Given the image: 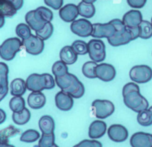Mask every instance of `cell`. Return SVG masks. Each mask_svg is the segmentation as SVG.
<instances>
[{
    "label": "cell",
    "instance_id": "e0dca14e",
    "mask_svg": "<svg viewBox=\"0 0 152 147\" xmlns=\"http://www.w3.org/2000/svg\"><path fill=\"white\" fill-rule=\"evenodd\" d=\"M78 9L77 6L74 4H68L62 7L59 11L61 18L66 23L73 22L78 17Z\"/></svg>",
    "mask_w": 152,
    "mask_h": 147
},
{
    "label": "cell",
    "instance_id": "d6a6232c",
    "mask_svg": "<svg viewBox=\"0 0 152 147\" xmlns=\"http://www.w3.org/2000/svg\"><path fill=\"white\" fill-rule=\"evenodd\" d=\"M97 66L96 62L94 61H88L84 63L82 67V72L83 75L88 78H97L95 69Z\"/></svg>",
    "mask_w": 152,
    "mask_h": 147
},
{
    "label": "cell",
    "instance_id": "f907efd6",
    "mask_svg": "<svg viewBox=\"0 0 152 147\" xmlns=\"http://www.w3.org/2000/svg\"><path fill=\"white\" fill-rule=\"evenodd\" d=\"M51 147H59L58 145H56L55 143L52 146H51Z\"/></svg>",
    "mask_w": 152,
    "mask_h": 147
},
{
    "label": "cell",
    "instance_id": "ac0fdd59",
    "mask_svg": "<svg viewBox=\"0 0 152 147\" xmlns=\"http://www.w3.org/2000/svg\"><path fill=\"white\" fill-rule=\"evenodd\" d=\"M8 67L4 62L0 63V101L6 96L8 91Z\"/></svg>",
    "mask_w": 152,
    "mask_h": 147
},
{
    "label": "cell",
    "instance_id": "9a60e30c",
    "mask_svg": "<svg viewBox=\"0 0 152 147\" xmlns=\"http://www.w3.org/2000/svg\"><path fill=\"white\" fill-rule=\"evenodd\" d=\"M122 21L126 27L131 28H136L139 27L142 22V16L140 11L131 9L124 15Z\"/></svg>",
    "mask_w": 152,
    "mask_h": 147
},
{
    "label": "cell",
    "instance_id": "8d00e7d4",
    "mask_svg": "<svg viewBox=\"0 0 152 147\" xmlns=\"http://www.w3.org/2000/svg\"><path fill=\"white\" fill-rule=\"evenodd\" d=\"M53 31V26L50 22H49L45 25L42 30L36 31V34L43 40H46L51 37Z\"/></svg>",
    "mask_w": 152,
    "mask_h": 147
},
{
    "label": "cell",
    "instance_id": "603a6c76",
    "mask_svg": "<svg viewBox=\"0 0 152 147\" xmlns=\"http://www.w3.org/2000/svg\"><path fill=\"white\" fill-rule=\"evenodd\" d=\"M34 17L39 22L46 24L52 20L53 12L49 8L42 6L34 10Z\"/></svg>",
    "mask_w": 152,
    "mask_h": 147
},
{
    "label": "cell",
    "instance_id": "ffe728a7",
    "mask_svg": "<svg viewBox=\"0 0 152 147\" xmlns=\"http://www.w3.org/2000/svg\"><path fill=\"white\" fill-rule=\"evenodd\" d=\"M28 106L34 110L42 108L46 103V97L41 92H32L27 98Z\"/></svg>",
    "mask_w": 152,
    "mask_h": 147
},
{
    "label": "cell",
    "instance_id": "d590c367",
    "mask_svg": "<svg viewBox=\"0 0 152 147\" xmlns=\"http://www.w3.org/2000/svg\"><path fill=\"white\" fill-rule=\"evenodd\" d=\"M15 33L22 40L27 39L31 35L30 27L24 23H20L17 25L15 28Z\"/></svg>",
    "mask_w": 152,
    "mask_h": 147
},
{
    "label": "cell",
    "instance_id": "4fadbf2b",
    "mask_svg": "<svg viewBox=\"0 0 152 147\" xmlns=\"http://www.w3.org/2000/svg\"><path fill=\"white\" fill-rule=\"evenodd\" d=\"M107 135L112 141L115 142H122L128 138V132L124 126L115 124L109 127Z\"/></svg>",
    "mask_w": 152,
    "mask_h": 147
},
{
    "label": "cell",
    "instance_id": "f6af8a7d",
    "mask_svg": "<svg viewBox=\"0 0 152 147\" xmlns=\"http://www.w3.org/2000/svg\"><path fill=\"white\" fill-rule=\"evenodd\" d=\"M0 114H1V117H0V124H2L6 119V114L3 111L2 109H0Z\"/></svg>",
    "mask_w": 152,
    "mask_h": 147
},
{
    "label": "cell",
    "instance_id": "b9f144b4",
    "mask_svg": "<svg viewBox=\"0 0 152 147\" xmlns=\"http://www.w3.org/2000/svg\"><path fill=\"white\" fill-rule=\"evenodd\" d=\"M128 4L133 8H141L144 7L147 0H126Z\"/></svg>",
    "mask_w": 152,
    "mask_h": 147
},
{
    "label": "cell",
    "instance_id": "f1b7e54d",
    "mask_svg": "<svg viewBox=\"0 0 152 147\" xmlns=\"http://www.w3.org/2000/svg\"><path fill=\"white\" fill-rule=\"evenodd\" d=\"M17 10L7 0H0V15L7 17H12Z\"/></svg>",
    "mask_w": 152,
    "mask_h": 147
},
{
    "label": "cell",
    "instance_id": "30bf717a",
    "mask_svg": "<svg viewBox=\"0 0 152 147\" xmlns=\"http://www.w3.org/2000/svg\"><path fill=\"white\" fill-rule=\"evenodd\" d=\"M22 44L28 53L34 56L40 54L45 47L43 40L33 34H31L27 39L22 40Z\"/></svg>",
    "mask_w": 152,
    "mask_h": 147
},
{
    "label": "cell",
    "instance_id": "5bb4252c",
    "mask_svg": "<svg viewBox=\"0 0 152 147\" xmlns=\"http://www.w3.org/2000/svg\"><path fill=\"white\" fill-rule=\"evenodd\" d=\"M132 147H152V135L142 132L134 133L130 139Z\"/></svg>",
    "mask_w": 152,
    "mask_h": 147
},
{
    "label": "cell",
    "instance_id": "8fae6325",
    "mask_svg": "<svg viewBox=\"0 0 152 147\" xmlns=\"http://www.w3.org/2000/svg\"><path fill=\"white\" fill-rule=\"evenodd\" d=\"M116 31L115 26L109 21V23L93 24V31L91 36L94 38H110L113 36Z\"/></svg>",
    "mask_w": 152,
    "mask_h": 147
},
{
    "label": "cell",
    "instance_id": "816d5d0a",
    "mask_svg": "<svg viewBox=\"0 0 152 147\" xmlns=\"http://www.w3.org/2000/svg\"><path fill=\"white\" fill-rule=\"evenodd\" d=\"M151 24H152V18H151Z\"/></svg>",
    "mask_w": 152,
    "mask_h": 147
},
{
    "label": "cell",
    "instance_id": "5b68a950",
    "mask_svg": "<svg viewBox=\"0 0 152 147\" xmlns=\"http://www.w3.org/2000/svg\"><path fill=\"white\" fill-rule=\"evenodd\" d=\"M23 45L22 41L17 37H11L5 40L0 46V56L7 61L12 60Z\"/></svg>",
    "mask_w": 152,
    "mask_h": 147
},
{
    "label": "cell",
    "instance_id": "836d02e7",
    "mask_svg": "<svg viewBox=\"0 0 152 147\" xmlns=\"http://www.w3.org/2000/svg\"><path fill=\"white\" fill-rule=\"evenodd\" d=\"M68 68L66 64L62 60L55 62L52 67V74L55 76H62L68 73Z\"/></svg>",
    "mask_w": 152,
    "mask_h": 147
},
{
    "label": "cell",
    "instance_id": "e575fe53",
    "mask_svg": "<svg viewBox=\"0 0 152 147\" xmlns=\"http://www.w3.org/2000/svg\"><path fill=\"white\" fill-rule=\"evenodd\" d=\"M40 137L39 133L33 129H28L22 133L20 140L26 143H32L36 141Z\"/></svg>",
    "mask_w": 152,
    "mask_h": 147
},
{
    "label": "cell",
    "instance_id": "484cf974",
    "mask_svg": "<svg viewBox=\"0 0 152 147\" xmlns=\"http://www.w3.org/2000/svg\"><path fill=\"white\" fill-rule=\"evenodd\" d=\"M25 20L28 25L35 31L42 30L46 24L44 23H42L37 20V19L34 17V10L28 11L26 14Z\"/></svg>",
    "mask_w": 152,
    "mask_h": 147
},
{
    "label": "cell",
    "instance_id": "4dcf8cb0",
    "mask_svg": "<svg viewBox=\"0 0 152 147\" xmlns=\"http://www.w3.org/2000/svg\"><path fill=\"white\" fill-rule=\"evenodd\" d=\"M10 109L14 113H20L25 108V101L21 97L14 96L9 103Z\"/></svg>",
    "mask_w": 152,
    "mask_h": 147
},
{
    "label": "cell",
    "instance_id": "9c48e42d",
    "mask_svg": "<svg viewBox=\"0 0 152 147\" xmlns=\"http://www.w3.org/2000/svg\"><path fill=\"white\" fill-rule=\"evenodd\" d=\"M71 31L81 37H87L91 35L93 31V24L85 18H80L74 21L71 25Z\"/></svg>",
    "mask_w": 152,
    "mask_h": 147
},
{
    "label": "cell",
    "instance_id": "2e32d148",
    "mask_svg": "<svg viewBox=\"0 0 152 147\" xmlns=\"http://www.w3.org/2000/svg\"><path fill=\"white\" fill-rule=\"evenodd\" d=\"M55 100L56 106L62 111H69L73 106L72 97L62 91L58 92L56 94Z\"/></svg>",
    "mask_w": 152,
    "mask_h": 147
},
{
    "label": "cell",
    "instance_id": "681fc988",
    "mask_svg": "<svg viewBox=\"0 0 152 147\" xmlns=\"http://www.w3.org/2000/svg\"><path fill=\"white\" fill-rule=\"evenodd\" d=\"M149 109V110L151 112V113H152V106H151V107H150V108H148Z\"/></svg>",
    "mask_w": 152,
    "mask_h": 147
},
{
    "label": "cell",
    "instance_id": "74e56055",
    "mask_svg": "<svg viewBox=\"0 0 152 147\" xmlns=\"http://www.w3.org/2000/svg\"><path fill=\"white\" fill-rule=\"evenodd\" d=\"M71 46L77 55H84L88 53V44L84 41L75 40L72 43Z\"/></svg>",
    "mask_w": 152,
    "mask_h": 147
},
{
    "label": "cell",
    "instance_id": "7c38bea8",
    "mask_svg": "<svg viewBox=\"0 0 152 147\" xmlns=\"http://www.w3.org/2000/svg\"><path fill=\"white\" fill-rule=\"evenodd\" d=\"M97 78L104 82L112 81L116 76V70L113 66L106 63L97 65L95 69Z\"/></svg>",
    "mask_w": 152,
    "mask_h": 147
},
{
    "label": "cell",
    "instance_id": "7a4b0ae2",
    "mask_svg": "<svg viewBox=\"0 0 152 147\" xmlns=\"http://www.w3.org/2000/svg\"><path fill=\"white\" fill-rule=\"evenodd\" d=\"M55 82L61 90L72 98H80L84 94L83 84L73 74L67 73L62 76H56Z\"/></svg>",
    "mask_w": 152,
    "mask_h": 147
},
{
    "label": "cell",
    "instance_id": "ab89813d",
    "mask_svg": "<svg viewBox=\"0 0 152 147\" xmlns=\"http://www.w3.org/2000/svg\"><path fill=\"white\" fill-rule=\"evenodd\" d=\"M76 147H102V144L96 140H88L85 139L81 141L77 145Z\"/></svg>",
    "mask_w": 152,
    "mask_h": 147
},
{
    "label": "cell",
    "instance_id": "ba28073f",
    "mask_svg": "<svg viewBox=\"0 0 152 147\" xmlns=\"http://www.w3.org/2000/svg\"><path fill=\"white\" fill-rule=\"evenodd\" d=\"M94 116L97 119H104L112 115L115 111L113 104L106 100H96L92 103Z\"/></svg>",
    "mask_w": 152,
    "mask_h": 147
},
{
    "label": "cell",
    "instance_id": "cb8c5ba5",
    "mask_svg": "<svg viewBox=\"0 0 152 147\" xmlns=\"http://www.w3.org/2000/svg\"><path fill=\"white\" fill-rule=\"evenodd\" d=\"M26 84L21 78H15L10 84V93L13 96L21 97L26 91Z\"/></svg>",
    "mask_w": 152,
    "mask_h": 147
},
{
    "label": "cell",
    "instance_id": "d6986e66",
    "mask_svg": "<svg viewBox=\"0 0 152 147\" xmlns=\"http://www.w3.org/2000/svg\"><path fill=\"white\" fill-rule=\"evenodd\" d=\"M106 124L101 120L93 122L88 129V136L91 139H99L102 137L106 131Z\"/></svg>",
    "mask_w": 152,
    "mask_h": 147
},
{
    "label": "cell",
    "instance_id": "52a82bcc",
    "mask_svg": "<svg viewBox=\"0 0 152 147\" xmlns=\"http://www.w3.org/2000/svg\"><path fill=\"white\" fill-rule=\"evenodd\" d=\"M129 77L132 81L137 83H146L152 78V69L145 65H135L131 69Z\"/></svg>",
    "mask_w": 152,
    "mask_h": 147
},
{
    "label": "cell",
    "instance_id": "bcb514c9",
    "mask_svg": "<svg viewBox=\"0 0 152 147\" xmlns=\"http://www.w3.org/2000/svg\"><path fill=\"white\" fill-rule=\"evenodd\" d=\"M5 17L0 15V27H2L5 23Z\"/></svg>",
    "mask_w": 152,
    "mask_h": 147
},
{
    "label": "cell",
    "instance_id": "d4e9b609",
    "mask_svg": "<svg viewBox=\"0 0 152 147\" xmlns=\"http://www.w3.org/2000/svg\"><path fill=\"white\" fill-rule=\"evenodd\" d=\"M77 7L79 15L83 17L90 18L95 14L96 8L93 3H88L82 1L78 4Z\"/></svg>",
    "mask_w": 152,
    "mask_h": 147
},
{
    "label": "cell",
    "instance_id": "3957f363",
    "mask_svg": "<svg viewBox=\"0 0 152 147\" xmlns=\"http://www.w3.org/2000/svg\"><path fill=\"white\" fill-rule=\"evenodd\" d=\"M27 88L32 92H41L43 90H51L55 87L53 78L49 74H32L26 81Z\"/></svg>",
    "mask_w": 152,
    "mask_h": 147
},
{
    "label": "cell",
    "instance_id": "ee69618b",
    "mask_svg": "<svg viewBox=\"0 0 152 147\" xmlns=\"http://www.w3.org/2000/svg\"><path fill=\"white\" fill-rule=\"evenodd\" d=\"M7 1H8L10 3H11L17 11L20 9L22 8L24 4V0H7Z\"/></svg>",
    "mask_w": 152,
    "mask_h": 147
},
{
    "label": "cell",
    "instance_id": "f546056e",
    "mask_svg": "<svg viewBox=\"0 0 152 147\" xmlns=\"http://www.w3.org/2000/svg\"><path fill=\"white\" fill-rule=\"evenodd\" d=\"M139 37L148 39L152 37V24L147 21L142 20L139 25Z\"/></svg>",
    "mask_w": 152,
    "mask_h": 147
},
{
    "label": "cell",
    "instance_id": "f5cc1de1",
    "mask_svg": "<svg viewBox=\"0 0 152 147\" xmlns=\"http://www.w3.org/2000/svg\"><path fill=\"white\" fill-rule=\"evenodd\" d=\"M73 147H76V146H75H75H73Z\"/></svg>",
    "mask_w": 152,
    "mask_h": 147
},
{
    "label": "cell",
    "instance_id": "7dc6e473",
    "mask_svg": "<svg viewBox=\"0 0 152 147\" xmlns=\"http://www.w3.org/2000/svg\"><path fill=\"white\" fill-rule=\"evenodd\" d=\"M0 147H15L13 145H10L8 143H1Z\"/></svg>",
    "mask_w": 152,
    "mask_h": 147
},
{
    "label": "cell",
    "instance_id": "f35d334b",
    "mask_svg": "<svg viewBox=\"0 0 152 147\" xmlns=\"http://www.w3.org/2000/svg\"><path fill=\"white\" fill-rule=\"evenodd\" d=\"M55 135L42 133L38 143V147H51L55 144Z\"/></svg>",
    "mask_w": 152,
    "mask_h": 147
},
{
    "label": "cell",
    "instance_id": "60d3db41",
    "mask_svg": "<svg viewBox=\"0 0 152 147\" xmlns=\"http://www.w3.org/2000/svg\"><path fill=\"white\" fill-rule=\"evenodd\" d=\"M44 2L46 5L57 10L60 9L63 5L64 0H44Z\"/></svg>",
    "mask_w": 152,
    "mask_h": 147
},
{
    "label": "cell",
    "instance_id": "6da1fadb",
    "mask_svg": "<svg viewBox=\"0 0 152 147\" xmlns=\"http://www.w3.org/2000/svg\"><path fill=\"white\" fill-rule=\"evenodd\" d=\"M110 22L115 26L116 31L113 37L107 39L108 43L113 47L120 46L129 43L139 37V27L128 28L119 19H113Z\"/></svg>",
    "mask_w": 152,
    "mask_h": 147
},
{
    "label": "cell",
    "instance_id": "4316f807",
    "mask_svg": "<svg viewBox=\"0 0 152 147\" xmlns=\"http://www.w3.org/2000/svg\"><path fill=\"white\" fill-rule=\"evenodd\" d=\"M30 116L31 114L30 111L27 108H25L20 113L13 112L12 118L14 123L18 125H23L29 121Z\"/></svg>",
    "mask_w": 152,
    "mask_h": 147
},
{
    "label": "cell",
    "instance_id": "7402d4cb",
    "mask_svg": "<svg viewBox=\"0 0 152 147\" xmlns=\"http://www.w3.org/2000/svg\"><path fill=\"white\" fill-rule=\"evenodd\" d=\"M39 127L42 133L51 134L55 130V122L53 118L48 115L42 116L39 121Z\"/></svg>",
    "mask_w": 152,
    "mask_h": 147
},
{
    "label": "cell",
    "instance_id": "83f0119b",
    "mask_svg": "<svg viewBox=\"0 0 152 147\" xmlns=\"http://www.w3.org/2000/svg\"><path fill=\"white\" fill-rule=\"evenodd\" d=\"M21 132L17 127L10 125L0 131L1 143H8L10 138L16 136Z\"/></svg>",
    "mask_w": 152,
    "mask_h": 147
},
{
    "label": "cell",
    "instance_id": "1f68e13d",
    "mask_svg": "<svg viewBox=\"0 0 152 147\" xmlns=\"http://www.w3.org/2000/svg\"><path fill=\"white\" fill-rule=\"evenodd\" d=\"M137 122L140 125L143 126H148L152 124V113L149 109L138 113Z\"/></svg>",
    "mask_w": 152,
    "mask_h": 147
},
{
    "label": "cell",
    "instance_id": "7bdbcfd3",
    "mask_svg": "<svg viewBox=\"0 0 152 147\" xmlns=\"http://www.w3.org/2000/svg\"><path fill=\"white\" fill-rule=\"evenodd\" d=\"M134 90H140V88L137 84L134 82H129L125 84L122 89V95L126 94V92H128L129 91H131Z\"/></svg>",
    "mask_w": 152,
    "mask_h": 147
},
{
    "label": "cell",
    "instance_id": "277c9868",
    "mask_svg": "<svg viewBox=\"0 0 152 147\" xmlns=\"http://www.w3.org/2000/svg\"><path fill=\"white\" fill-rule=\"evenodd\" d=\"M122 95L125 106L135 112L138 113L148 107V102L140 94V90H132Z\"/></svg>",
    "mask_w": 152,
    "mask_h": 147
},
{
    "label": "cell",
    "instance_id": "8992f818",
    "mask_svg": "<svg viewBox=\"0 0 152 147\" xmlns=\"http://www.w3.org/2000/svg\"><path fill=\"white\" fill-rule=\"evenodd\" d=\"M87 44L89 57L92 60L95 62H100L105 59L106 47L102 40L91 39Z\"/></svg>",
    "mask_w": 152,
    "mask_h": 147
},
{
    "label": "cell",
    "instance_id": "44dd1931",
    "mask_svg": "<svg viewBox=\"0 0 152 147\" xmlns=\"http://www.w3.org/2000/svg\"><path fill=\"white\" fill-rule=\"evenodd\" d=\"M78 55L75 52L72 46H65L62 48L59 53L61 60L66 65H72L74 63L78 57Z\"/></svg>",
    "mask_w": 152,
    "mask_h": 147
},
{
    "label": "cell",
    "instance_id": "c3c4849f",
    "mask_svg": "<svg viewBox=\"0 0 152 147\" xmlns=\"http://www.w3.org/2000/svg\"><path fill=\"white\" fill-rule=\"evenodd\" d=\"M82 1L86 2H88V3H93L95 1H96V0H82Z\"/></svg>",
    "mask_w": 152,
    "mask_h": 147
}]
</instances>
